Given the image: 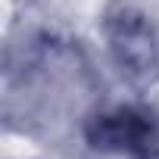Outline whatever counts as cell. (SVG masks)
Segmentation results:
<instances>
[{
    "label": "cell",
    "mask_w": 159,
    "mask_h": 159,
    "mask_svg": "<svg viewBox=\"0 0 159 159\" xmlns=\"http://www.w3.org/2000/svg\"><path fill=\"white\" fill-rule=\"evenodd\" d=\"M91 140L103 150H125L137 156H153L159 150V128L150 116L134 109H119L100 116L91 125Z\"/></svg>",
    "instance_id": "obj_2"
},
{
    "label": "cell",
    "mask_w": 159,
    "mask_h": 159,
    "mask_svg": "<svg viewBox=\"0 0 159 159\" xmlns=\"http://www.w3.org/2000/svg\"><path fill=\"white\" fill-rule=\"evenodd\" d=\"M106 38H109V50L116 56V62L122 66V72L134 81H150L159 69V50H156V38L153 28L147 25V19L128 7H119L106 16Z\"/></svg>",
    "instance_id": "obj_1"
}]
</instances>
